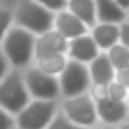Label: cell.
Instances as JSON below:
<instances>
[{
    "label": "cell",
    "instance_id": "cell-1",
    "mask_svg": "<svg viewBox=\"0 0 129 129\" xmlns=\"http://www.w3.org/2000/svg\"><path fill=\"white\" fill-rule=\"evenodd\" d=\"M34 44H36L34 34L16 25H11V28L0 41V50L6 55L11 69L25 71L34 64Z\"/></svg>",
    "mask_w": 129,
    "mask_h": 129
},
{
    "label": "cell",
    "instance_id": "cell-2",
    "mask_svg": "<svg viewBox=\"0 0 129 129\" xmlns=\"http://www.w3.org/2000/svg\"><path fill=\"white\" fill-rule=\"evenodd\" d=\"M53 14L34 0H14L13 2V25L41 36L53 28Z\"/></svg>",
    "mask_w": 129,
    "mask_h": 129
},
{
    "label": "cell",
    "instance_id": "cell-3",
    "mask_svg": "<svg viewBox=\"0 0 129 129\" xmlns=\"http://www.w3.org/2000/svg\"><path fill=\"white\" fill-rule=\"evenodd\" d=\"M28 103L30 95L23 81V71L11 69L0 80V108L7 113L18 115Z\"/></svg>",
    "mask_w": 129,
    "mask_h": 129
},
{
    "label": "cell",
    "instance_id": "cell-4",
    "mask_svg": "<svg viewBox=\"0 0 129 129\" xmlns=\"http://www.w3.org/2000/svg\"><path fill=\"white\" fill-rule=\"evenodd\" d=\"M57 80H58L60 94L66 99L87 94L88 87L92 83L87 64H81V62H76V60H69V58H67V64H66L64 71L58 74Z\"/></svg>",
    "mask_w": 129,
    "mask_h": 129
},
{
    "label": "cell",
    "instance_id": "cell-5",
    "mask_svg": "<svg viewBox=\"0 0 129 129\" xmlns=\"http://www.w3.org/2000/svg\"><path fill=\"white\" fill-rule=\"evenodd\" d=\"M23 81L28 90V95L43 101H55L60 95V87L57 76H50L39 71L36 66H30L23 71Z\"/></svg>",
    "mask_w": 129,
    "mask_h": 129
},
{
    "label": "cell",
    "instance_id": "cell-6",
    "mask_svg": "<svg viewBox=\"0 0 129 129\" xmlns=\"http://www.w3.org/2000/svg\"><path fill=\"white\" fill-rule=\"evenodd\" d=\"M57 113L55 101L34 99L18 113V127L20 129H46Z\"/></svg>",
    "mask_w": 129,
    "mask_h": 129
},
{
    "label": "cell",
    "instance_id": "cell-7",
    "mask_svg": "<svg viewBox=\"0 0 129 129\" xmlns=\"http://www.w3.org/2000/svg\"><path fill=\"white\" fill-rule=\"evenodd\" d=\"M62 110L67 120L80 127H90L97 122L95 103L90 99L88 94H81L76 97H69L62 103Z\"/></svg>",
    "mask_w": 129,
    "mask_h": 129
},
{
    "label": "cell",
    "instance_id": "cell-8",
    "mask_svg": "<svg viewBox=\"0 0 129 129\" xmlns=\"http://www.w3.org/2000/svg\"><path fill=\"white\" fill-rule=\"evenodd\" d=\"M97 55H99V48L95 46L90 34H85V36H80V37H74V39L67 41L66 57L69 60H76V62H81V64H90Z\"/></svg>",
    "mask_w": 129,
    "mask_h": 129
},
{
    "label": "cell",
    "instance_id": "cell-9",
    "mask_svg": "<svg viewBox=\"0 0 129 129\" xmlns=\"http://www.w3.org/2000/svg\"><path fill=\"white\" fill-rule=\"evenodd\" d=\"M53 30L58 32V34H60L62 37H66L67 41L88 34V27L83 25V23H81L76 16H73L67 9L58 11V13L53 14Z\"/></svg>",
    "mask_w": 129,
    "mask_h": 129
},
{
    "label": "cell",
    "instance_id": "cell-10",
    "mask_svg": "<svg viewBox=\"0 0 129 129\" xmlns=\"http://www.w3.org/2000/svg\"><path fill=\"white\" fill-rule=\"evenodd\" d=\"M67 51V39L62 37L58 32L53 28L36 36V44H34V58L44 57V55H53V53H64Z\"/></svg>",
    "mask_w": 129,
    "mask_h": 129
},
{
    "label": "cell",
    "instance_id": "cell-11",
    "mask_svg": "<svg viewBox=\"0 0 129 129\" xmlns=\"http://www.w3.org/2000/svg\"><path fill=\"white\" fill-rule=\"evenodd\" d=\"M127 104L124 101H113V99H103L95 103V113L97 118H101L106 124H117L120 120H124V117L127 115Z\"/></svg>",
    "mask_w": 129,
    "mask_h": 129
},
{
    "label": "cell",
    "instance_id": "cell-12",
    "mask_svg": "<svg viewBox=\"0 0 129 129\" xmlns=\"http://www.w3.org/2000/svg\"><path fill=\"white\" fill-rule=\"evenodd\" d=\"M99 51H108L113 44L118 43V25L115 23H95L88 30Z\"/></svg>",
    "mask_w": 129,
    "mask_h": 129
},
{
    "label": "cell",
    "instance_id": "cell-13",
    "mask_svg": "<svg viewBox=\"0 0 129 129\" xmlns=\"http://www.w3.org/2000/svg\"><path fill=\"white\" fill-rule=\"evenodd\" d=\"M87 67H88V74H90L92 83L108 85L110 81L115 80V69L111 67V64H110V60H108L104 51H99V55L90 64H87Z\"/></svg>",
    "mask_w": 129,
    "mask_h": 129
},
{
    "label": "cell",
    "instance_id": "cell-14",
    "mask_svg": "<svg viewBox=\"0 0 129 129\" xmlns=\"http://www.w3.org/2000/svg\"><path fill=\"white\" fill-rule=\"evenodd\" d=\"M95 6V20L97 23H122L127 20L125 11H122L115 0H94Z\"/></svg>",
    "mask_w": 129,
    "mask_h": 129
},
{
    "label": "cell",
    "instance_id": "cell-15",
    "mask_svg": "<svg viewBox=\"0 0 129 129\" xmlns=\"http://www.w3.org/2000/svg\"><path fill=\"white\" fill-rule=\"evenodd\" d=\"M66 9H67L73 16H76L83 25H87L88 30L97 23L94 0H67Z\"/></svg>",
    "mask_w": 129,
    "mask_h": 129
},
{
    "label": "cell",
    "instance_id": "cell-16",
    "mask_svg": "<svg viewBox=\"0 0 129 129\" xmlns=\"http://www.w3.org/2000/svg\"><path fill=\"white\" fill-rule=\"evenodd\" d=\"M67 64V57L64 53H53V55H44V57H37L34 58V64L39 71L50 74V76H58L64 67Z\"/></svg>",
    "mask_w": 129,
    "mask_h": 129
},
{
    "label": "cell",
    "instance_id": "cell-17",
    "mask_svg": "<svg viewBox=\"0 0 129 129\" xmlns=\"http://www.w3.org/2000/svg\"><path fill=\"white\" fill-rule=\"evenodd\" d=\"M104 53H106V57H108V60H110V64H111V67L115 71L124 69V67H129V48L122 46L120 43L113 44Z\"/></svg>",
    "mask_w": 129,
    "mask_h": 129
},
{
    "label": "cell",
    "instance_id": "cell-18",
    "mask_svg": "<svg viewBox=\"0 0 129 129\" xmlns=\"http://www.w3.org/2000/svg\"><path fill=\"white\" fill-rule=\"evenodd\" d=\"M13 2L14 0H0V41L13 25Z\"/></svg>",
    "mask_w": 129,
    "mask_h": 129
},
{
    "label": "cell",
    "instance_id": "cell-19",
    "mask_svg": "<svg viewBox=\"0 0 129 129\" xmlns=\"http://www.w3.org/2000/svg\"><path fill=\"white\" fill-rule=\"evenodd\" d=\"M129 95V88H125L124 85L117 83L115 80L108 83V99H113V101H125Z\"/></svg>",
    "mask_w": 129,
    "mask_h": 129
},
{
    "label": "cell",
    "instance_id": "cell-20",
    "mask_svg": "<svg viewBox=\"0 0 129 129\" xmlns=\"http://www.w3.org/2000/svg\"><path fill=\"white\" fill-rule=\"evenodd\" d=\"M46 129H87V127H80V125L73 124L71 120H67L64 113H58L53 117V120L48 124Z\"/></svg>",
    "mask_w": 129,
    "mask_h": 129
},
{
    "label": "cell",
    "instance_id": "cell-21",
    "mask_svg": "<svg viewBox=\"0 0 129 129\" xmlns=\"http://www.w3.org/2000/svg\"><path fill=\"white\" fill-rule=\"evenodd\" d=\"M87 94L90 95V99H92L94 103L103 101V99L108 97V85H103V83H90Z\"/></svg>",
    "mask_w": 129,
    "mask_h": 129
},
{
    "label": "cell",
    "instance_id": "cell-22",
    "mask_svg": "<svg viewBox=\"0 0 129 129\" xmlns=\"http://www.w3.org/2000/svg\"><path fill=\"white\" fill-rule=\"evenodd\" d=\"M36 4L46 7L48 11L51 13H58V11H64L66 6H67V0H34Z\"/></svg>",
    "mask_w": 129,
    "mask_h": 129
},
{
    "label": "cell",
    "instance_id": "cell-23",
    "mask_svg": "<svg viewBox=\"0 0 129 129\" xmlns=\"http://www.w3.org/2000/svg\"><path fill=\"white\" fill-rule=\"evenodd\" d=\"M118 43L129 48V20H124L122 23H118Z\"/></svg>",
    "mask_w": 129,
    "mask_h": 129
},
{
    "label": "cell",
    "instance_id": "cell-24",
    "mask_svg": "<svg viewBox=\"0 0 129 129\" xmlns=\"http://www.w3.org/2000/svg\"><path fill=\"white\" fill-rule=\"evenodd\" d=\"M115 81L120 83V85H124L125 88H129V67L115 71Z\"/></svg>",
    "mask_w": 129,
    "mask_h": 129
},
{
    "label": "cell",
    "instance_id": "cell-25",
    "mask_svg": "<svg viewBox=\"0 0 129 129\" xmlns=\"http://www.w3.org/2000/svg\"><path fill=\"white\" fill-rule=\"evenodd\" d=\"M13 127V118L6 110L0 108V129H11Z\"/></svg>",
    "mask_w": 129,
    "mask_h": 129
},
{
    "label": "cell",
    "instance_id": "cell-26",
    "mask_svg": "<svg viewBox=\"0 0 129 129\" xmlns=\"http://www.w3.org/2000/svg\"><path fill=\"white\" fill-rule=\"evenodd\" d=\"M9 71H11V66H9V62H7V58H6V55L2 53V50H0V80H2Z\"/></svg>",
    "mask_w": 129,
    "mask_h": 129
},
{
    "label": "cell",
    "instance_id": "cell-27",
    "mask_svg": "<svg viewBox=\"0 0 129 129\" xmlns=\"http://www.w3.org/2000/svg\"><path fill=\"white\" fill-rule=\"evenodd\" d=\"M117 2V6L122 9V11H127L129 9V0H115Z\"/></svg>",
    "mask_w": 129,
    "mask_h": 129
},
{
    "label": "cell",
    "instance_id": "cell-28",
    "mask_svg": "<svg viewBox=\"0 0 129 129\" xmlns=\"http://www.w3.org/2000/svg\"><path fill=\"white\" fill-rule=\"evenodd\" d=\"M120 129H129V122H125V124H122V125H120Z\"/></svg>",
    "mask_w": 129,
    "mask_h": 129
},
{
    "label": "cell",
    "instance_id": "cell-29",
    "mask_svg": "<svg viewBox=\"0 0 129 129\" xmlns=\"http://www.w3.org/2000/svg\"><path fill=\"white\" fill-rule=\"evenodd\" d=\"M125 14H127V18H129V9H127V11H125Z\"/></svg>",
    "mask_w": 129,
    "mask_h": 129
},
{
    "label": "cell",
    "instance_id": "cell-30",
    "mask_svg": "<svg viewBox=\"0 0 129 129\" xmlns=\"http://www.w3.org/2000/svg\"><path fill=\"white\" fill-rule=\"evenodd\" d=\"M101 129H113V127H101Z\"/></svg>",
    "mask_w": 129,
    "mask_h": 129
},
{
    "label": "cell",
    "instance_id": "cell-31",
    "mask_svg": "<svg viewBox=\"0 0 129 129\" xmlns=\"http://www.w3.org/2000/svg\"><path fill=\"white\" fill-rule=\"evenodd\" d=\"M127 20H129V18H127Z\"/></svg>",
    "mask_w": 129,
    "mask_h": 129
}]
</instances>
